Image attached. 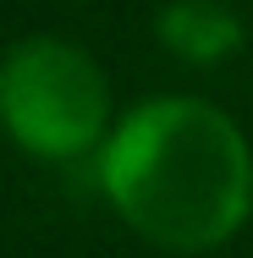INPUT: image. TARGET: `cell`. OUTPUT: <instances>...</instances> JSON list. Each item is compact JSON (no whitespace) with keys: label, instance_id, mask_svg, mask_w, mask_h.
Masks as SVG:
<instances>
[{"label":"cell","instance_id":"cell-2","mask_svg":"<svg viewBox=\"0 0 253 258\" xmlns=\"http://www.w3.org/2000/svg\"><path fill=\"white\" fill-rule=\"evenodd\" d=\"M110 126V77L72 39L33 33L0 55V132L28 159L72 165L83 154H99Z\"/></svg>","mask_w":253,"mask_h":258},{"label":"cell","instance_id":"cell-3","mask_svg":"<svg viewBox=\"0 0 253 258\" xmlns=\"http://www.w3.org/2000/svg\"><path fill=\"white\" fill-rule=\"evenodd\" d=\"M154 33L187 66H220L242 50V17L220 0H171L154 17Z\"/></svg>","mask_w":253,"mask_h":258},{"label":"cell","instance_id":"cell-1","mask_svg":"<svg viewBox=\"0 0 253 258\" xmlns=\"http://www.w3.org/2000/svg\"><path fill=\"white\" fill-rule=\"evenodd\" d=\"M94 181L143 242L198 258L248 225L253 143L220 104L160 94L116 115L94 154Z\"/></svg>","mask_w":253,"mask_h":258}]
</instances>
